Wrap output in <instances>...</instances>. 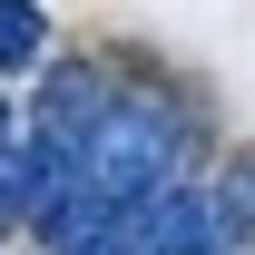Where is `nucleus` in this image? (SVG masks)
Here are the masks:
<instances>
[{"label":"nucleus","mask_w":255,"mask_h":255,"mask_svg":"<svg viewBox=\"0 0 255 255\" xmlns=\"http://www.w3.org/2000/svg\"><path fill=\"white\" fill-rule=\"evenodd\" d=\"M206 206H216L226 255H255V147H246V157H226L216 177H206Z\"/></svg>","instance_id":"nucleus-3"},{"label":"nucleus","mask_w":255,"mask_h":255,"mask_svg":"<svg viewBox=\"0 0 255 255\" xmlns=\"http://www.w3.org/2000/svg\"><path fill=\"white\" fill-rule=\"evenodd\" d=\"M10 137H20V108H10V89H0V147H10Z\"/></svg>","instance_id":"nucleus-4"},{"label":"nucleus","mask_w":255,"mask_h":255,"mask_svg":"<svg viewBox=\"0 0 255 255\" xmlns=\"http://www.w3.org/2000/svg\"><path fill=\"white\" fill-rule=\"evenodd\" d=\"M187 147H196V128H187V108L167 89L108 79L98 118L69 137V187L89 196V206H137V196H157V187L187 177Z\"/></svg>","instance_id":"nucleus-1"},{"label":"nucleus","mask_w":255,"mask_h":255,"mask_svg":"<svg viewBox=\"0 0 255 255\" xmlns=\"http://www.w3.org/2000/svg\"><path fill=\"white\" fill-rule=\"evenodd\" d=\"M49 59H59V20H49V0H0V89L39 79Z\"/></svg>","instance_id":"nucleus-2"},{"label":"nucleus","mask_w":255,"mask_h":255,"mask_svg":"<svg viewBox=\"0 0 255 255\" xmlns=\"http://www.w3.org/2000/svg\"><path fill=\"white\" fill-rule=\"evenodd\" d=\"M10 236H20V216H10V206H0V246H10Z\"/></svg>","instance_id":"nucleus-5"}]
</instances>
